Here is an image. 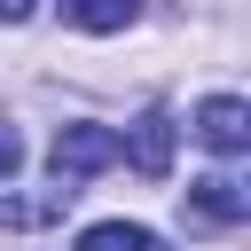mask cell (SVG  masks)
Instances as JSON below:
<instances>
[{
	"instance_id": "obj_1",
	"label": "cell",
	"mask_w": 251,
	"mask_h": 251,
	"mask_svg": "<svg viewBox=\"0 0 251 251\" xmlns=\"http://www.w3.org/2000/svg\"><path fill=\"white\" fill-rule=\"evenodd\" d=\"M102 165H118V133H110V126H63V133H55V149H47L55 196H78V180H86V173H102Z\"/></svg>"
},
{
	"instance_id": "obj_2",
	"label": "cell",
	"mask_w": 251,
	"mask_h": 251,
	"mask_svg": "<svg viewBox=\"0 0 251 251\" xmlns=\"http://www.w3.org/2000/svg\"><path fill=\"white\" fill-rule=\"evenodd\" d=\"M118 157H126L141 180H165V173H173V118H165V110H141L133 133H118Z\"/></svg>"
},
{
	"instance_id": "obj_3",
	"label": "cell",
	"mask_w": 251,
	"mask_h": 251,
	"mask_svg": "<svg viewBox=\"0 0 251 251\" xmlns=\"http://www.w3.org/2000/svg\"><path fill=\"white\" fill-rule=\"evenodd\" d=\"M196 133H204V149L235 157V149L251 141V102H235V94H212V102L196 110Z\"/></svg>"
},
{
	"instance_id": "obj_4",
	"label": "cell",
	"mask_w": 251,
	"mask_h": 251,
	"mask_svg": "<svg viewBox=\"0 0 251 251\" xmlns=\"http://www.w3.org/2000/svg\"><path fill=\"white\" fill-rule=\"evenodd\" d=\"M188 204H196L204 220H220V227L251 220V188H243L235 173H204V180H188Z\"/></svg>"
},
{
	"instance_id": "obj_5",
	"label": "cell",
	"mask_w": 251,
	"mask_h": 251,
	"mask_svg": "<svg viewBox=\"0 0 251 251\" xmlns=\"http://www.w3.org/2000/svg\"><path fill=\"white\" fill-rule=\"evenodd\" d=\"M141 16V0H63V24H78V31H126Z\"/></svg>"
},
{
	"instance_id": "obj_6",
	"label": "cell",
	"mask_w": 251,
	"mask_h": 251,
	"mask_svg": "<svg viewBox=\"0 0 251 251\" xmlns=\"http://www.w3.org/2000/svg\"><path fill=\"white\" fill-rule=\"evenodd\" d=\"M78 251H157V235H149V227H133V220H102V227H86V235H78Z\"/></svg>"
},
{
	"instance_id": "obj_7",
	"label": "cell",
	"mask_w": 251,
	"mask_h": 251,
	"mask_svg": "<svg viewBox=\"0 0 251 251\" xmlns=\"http://www.w3.org/2000/svg\"><path fill=\"white\" fill-rule=\"evenodd\" d=\"M16 165H24V141H16V126H0V180H8Z\"/></svg>"
},
{
	"instance_id": "obj_8",
	"label": "cell",
	"mask_w": 251,
	"mask_h": 251,
	"mask_svg": "<svg viewBox=\"0 0 251 251\" xmlns=\"http://www.w3.org/2000/svg\"><path fill=\"white\" fill-rule=\"evenodd\" d=\"M31 16V0H0V24H24Z\"/></svg>"
}]
</instances>
